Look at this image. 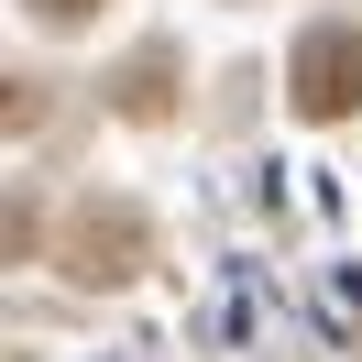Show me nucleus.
Instances as JSON below:
<instances>
[{
	"mask_svg": "<svg viewBox=\"0 0 362 362\" xmlns=\"http://www.w3.org/2000/svg\"><path fill=\"white\" fill-rule=\"evenodd\" d=\"M110 99H121V121H165V110H176V55L121 66V77H110Z\"/></svg>",
	"mask_w": 362,
	"mask_h": 362,
	"instance_id": "nucleus-3",
	"label": "nucleus"
},
{
	"mask_svg": "<svg viewBox=\"0 0 362 362\" xmlns=\"http://www.w3.org/2000/svg\"><path fill=\"white\" fill-rule=\"evenodd\" d=\"M286 99H296V121H351V110H362V33H351V23L296 33V55H286Z\"/></svg>",
	"mask_w": 362,
	"mask_h": 362,
	"instance_id": "nucleus-1",
	"label": "nucleus"
},
{
	"mask_svg": "<svg viewBox=\"0 0 362 362\" xmlns=\"http://www.w3.org/2000/svg\"><path fill=\"white\" fill-rule=\"evenodd\" d=\"M143 252H154V242H143V220L121 198H88L66 220V274H77V286H121V274H143Z\"/></svg>",
	"mask_w": 362,
	"mask_h": 362,
	"instance_id": "nucleus-2",
	"label": "nucleus"
},
{
	"mask_svg": "<svg viewBox=\"0 0 362 362\" xmlns=\"http://www.w3.org/2000/svg\"><path fill=\"white\" fill-rule=\"evenodd\" d=\"M33 11H45V23H88L99 0H33Z\"/></svg>",
	"mask_w": 362,
	"mask_h": 362,
	"instance_id": "nucleus-4",
	"label": "nucleus"
}]
</instances>
